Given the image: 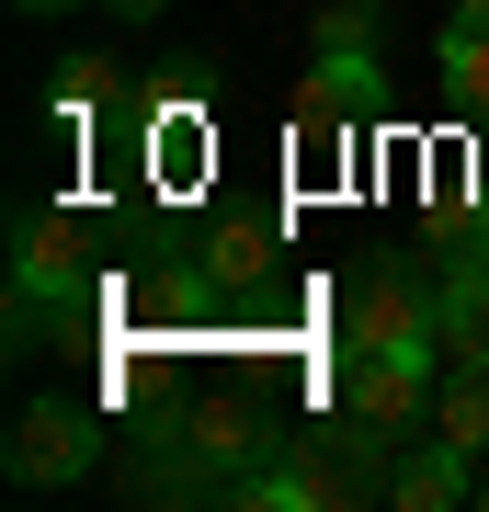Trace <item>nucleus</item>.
<instances>
[{
    "instance_id": "nucleus-2",
    "label": "nucleus",
    "mask_w": 489,
    "mask_h": 512,
    "mask_svg": "<svg viewBox=\"0 0 489 512\" xmlns=\"http://www.w3.org/2000/svg\"><path fill=\"white\" fill-rule=\"evenodd\" d=\"M342 353H444V262L364 251L342 274Z\"/></svg>"
},
{
    "instance_id": "nucleus-1",
    "label": "nucleus",
    "mask_w": 489,
    "mask_h": 512,
    "mask_svg": "<svg viewBox=\"0 0 489 512\" xmlns=\"http://www.w3.org/2000/svg\"><path fill=\"white\" fill-rule=\"evenodd\" d=\"M251 501H273V512H353V501H399L387 433H364L353 410H342V433H285Z\"/></svg>"
},
{
    "instance_id": "nucleus-9",
    "label": "nucleus",
    "mask_w": 489,
    "mask_h": 512,
    "mask_svg": "<svg viewBox=\"0 0 489 512\" xmlns=\"http://www.w3.org/2000/svg\"><path fill=\"white\" fill-rule=\"evenodd\" d=\"M444 80H455V103L489 126V23H444Z\"/></svg>"
},
{
    "instance_id": "nucleus-14",
    "label": "nucleus",
    "mask_w": 489,
    "mask_h": 512,
    "mask_svg": "<svg viewBox=\"0 0 489 512\" xmlns=\"http://www.w3.org/2000/svg\"><path fill=\"white\" fill-rule=\"evenodd\" d=\"M478 501H489V456H478Z\"/></svg>"
},
{
    "instance_id": "nucleus-11",
    "label": "nucleus",
    "mask_w": 489,
    "mask_h": 512,
    "mask_svg": "<svg viewBox=\"0 0 489 512\" xmlns=\"http://www.w3.org/2000/svg\"><path fill=\"white\" fill-rule=\"evenodd\" d=\"M114 12H126V23H160V12H171V0H114Z\"/></svg>"
},
{
    "instance_id": "nucleus-13",
    "label": "nucleus",
    "mask_w": 489,
    "mask_h": 512,
    "mask_svg": "<svg viewBox=\"0 0 489 512\" xmlns=\"http://www.w3.org/2000/svg\"><path fill=\"white\" fill-rule=\"evenodd\" d=\"M12 12H69V0H12Z\"/></svg>"
},
{
    "instance_id": "nucleus-8",
    "label": "nucleus",
    "mask_w": 489,
    "mask_h": 512,
    "mask_svg": "<svg viewBox=\"0 0 489 512\" xmlns=\"http://www.w3.org/2000/svg\"><path fill=\"white\" fill-rule=\"evenodd\" d=\"M364 12H376V0H330L319 12V69H342L353 92H376V23Z\"/></svg>"
},
{
    "instance_id": "nucleus-6",
    "label": "nucleus",
    "mask_w": 489,
    "mask_h": 512,
    "mask_svg": "<svg viewBox=\"0 0 489 512\" xmlns=\"http://www.w3.org/2000/svg\"><path fill=\"white\" fill-rule=\"evenodd\" d=\"M467 353H489V239L444 251V365H467Z\"/></svg>"
},
{
    "instance_id": "nucleus-10",
    "label": "nucleus",
    "mask_w": 489,
    "mask_h": 512,
    "mask_svg": "<svg viewBox=\"0 0 489 512\" xmlns=\"http://www.w3.org/2000/svg\"><path fill=\"white\" fill-rule=\"evenodd\" d=\"M103 103H114V69H103V57H69V69H57V92H46L57 126H91Z\"/></svg>"
},
{
    "instance_id": "nucleus-7",
    "label": "nucleus",
    "mask_w": 489,
    "mask_h": 512,
    "mask_svg": "<svg viewBox=\"0 0 489 512\" xmlns=\"http://www.w3.org/2000/svg\"><path fill=\"white\" fill-rule=\"evenodd\" d=\"M444 444H467V456H489V353H467V365H444V410H433Z\"/></svg>"
},
{
    "instance_id": "nucleus-4",
    "label": "nucleus",
    "mask_w": 489,
    "mask_h": 512,
    "mask_svg": "<svg viewBox=\"0 0 489 512\" xmlns=\"http://www.w3.org/2000/svg\"><path fill=\"white\" fill-rule=\"evenodd\" d=\"M342 410L364 421V433H387V444L433 433V410H444L433 353H342Z\"/></svg>"
},
{
    "instance_id": "nucleus-5",
    "label": "nucleus",
    "mask_w": 489,
    "mask_h": 512,
    "mask_svg": "<svg viewBox=\"0 0 489 512\" xmlns=\"http://www.w3.org/2000/svg\"><path fill=\"white\" fill-rule=\"evenodd\" d=\"M0 467L23 478V490H69V478L103 467V410L91 399H35L12 421V444H0Z\"/></svg>"
},
{
    "instance_id": "nucleus-12",
    "label": "nucleus",
    "mask_w": 489,
    "mask_h": 512,
    "mask_svg": "<svg viewBox=\"0 0 489 512\" xmlns=\"http://www.w3.org/2000/svg\"><path fill=\"white\" fill-rule=\"evenodd\" d=\"M455 23H489V0H455Z\"/></svg>"
},
{
    "instance_id": "nucleus-3",
    "label": "nucleus",
    "mask_w": 489,
    "mask_h": 512,
    "mask_svg": "<svg viewBox=\"0 0 489 512\" xmlns=\"http://www.w3.org/2000/svg\"><path fill=\"white\" fill-rule=\"evenodd\" d=\"M91 308V217L69 205H23L12 217V353H35L46 319Z\"/></svg>"
}]
</instances>
